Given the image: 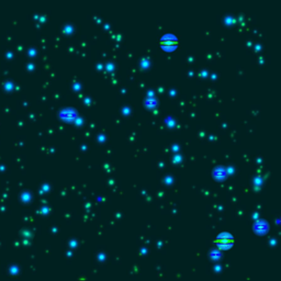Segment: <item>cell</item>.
<instances>
[{
  "mask_svg": "<svg viewBox=\"0 0 281 281\" xmlns=\"http://www.w3.org/2000/svg\"><path fill=\"white\" fill-rule=\"evenodd\" d=\"M234 243V238L231 234L227 233H223L221 235H219L215 239V244L219 246L222 249H227L230 248Z\"/></svg>",
  "mask_w": 281,
  "mask_h": 281,
  "instance_id": "6da1fadb",
  "label": "cell"
},
{
  "mask_svg": "<svg viewBox=\"0 0 281 281\" xmlns=\"http://www.w3.org/2000/svg\"><path fill=\"white\" fill-rule=\"evenodd\" d=\"M210 256H211V258L213 260H217L221 258V252H220L219 250H212Z\"/></svg>",
  "mask_w": 281,
  "mask_h": 281,
  "instance_id": "3957f363",
  "label": "cell"
},
{
  "mask_svg": "<svg viewBox=\"0 0 281 281\" xmlns=\"http://www.w3.org/2000/svg\"><path fill=\"white\" fill-rule=\"evenodd\" d=\"M160 44L163 47L166 48V50H170V48L175 47V46L177 45V39H176L175 36L168 34V35L164 36Z\"/></svg>",
  "mask_w": 281,
  "mask_h": 281,
  "instance_id": "7a4b0ae2",
  "label": "cell"
}]
</instances>
